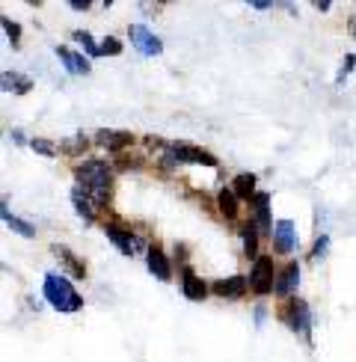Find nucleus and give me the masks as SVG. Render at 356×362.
I'll return each instance as SVG.
<instances>
[{
  "instance_id": "2",
  "label": "nucleus",
  "mask_w": 356,
  "mask_h": 362,
  "mask_svg": "<svg viewBox=\"0 0 356 362\" xmlns=\"http://www.w3.org/2000/svg\"><path fill=\"white\" fill-rule=\"evenodd\" d=\"M44 300H48L57 312H66V315L83 309V297L74 291V285L63 274H48L44 276Z\"/></svg>"
},
{
  "instance_id": "20",
  "label": "nucleus",
  "mask_w": 356,
  "mask_h": 362,
  "mask_svg": "<svg viewBox=\"0 0 356 362\" xmlns=\"http://www.w3.org/2000/svg\"><path fill=\"white\" fill-rule=\"evenodd\" d=\"M244 250L249 259H259V229H256V223H247V229H244Z\"/></svg>"
},
{
  "instance_id": "16",
  "label": "nucleus",
  "mask_w": 356,
  "mask_h": 362,
  "mask_svg": "<svg viewBox=\"0 0 356 362\" xmlns=\"http://www.w3.org/2000/svg\"><path fill=\"white\" fill-rule=\"evenodd\" d=\"M0 83H4V93H12V95H24V93H30V86H33V81L18 71H4V81Z\"/></svg>"
},
{
  "instance_id": "21",
  "label": "nucleus",
  "mask_w": 356,
  "mask_h": 362,
  "mask_svg": "<svg viewBox=\"0 0 356 362\" xmlns=\"http://www.w3.org/2000/svg\"><path fill=\"white\" fill-rule=\"evenodd\" d=\"M220 211H222V214H226V217H235L237 214V196H235V190L232 187H226V190H220Z\"/></svg>"
},
{
  "instance_id": "28",
  "label": "nucleus",
  "mask_w": 356,
  "mask_h": 362,
  "mask_svg": "<svg viewBox=\"0 0 356 362\" xmlns=\"http://www.w3.org/2000/svg\"><path fill=\"white\" fill-rule=\"evenodd\" d=\"M326 244H330V238H326V235H321V240H318V247H315V250H312V259H318V255H324V252H326Z\"/></svg>"
},
{
  "instance_id": "26",
  "label": "nucleus",
  "mask_w": 356,
  "mask_h": 362,
  "mask_svg": "<svg viewBox=\"0 0 356 362\" xmlns=\"http://www.w3.org/2000/svg\"><path fill=\"white\" fill-rule=\"evenodd\" d=\"M30 148H33V152H39V155H44V158H54V155H57V146L48 143V140H33V143H30Z\"/></svg>"
},
{
  "instance_id": "17",
  "label": "nucleus",
  "mask_w": 356,
  "mask_h": 362,
  "mask_svg": "<svg viewBox=\"0 0 356 362\" xmlns=\"http://www.w3.org/2000/svg\"><path fill=\"white\" fill-rule=\"evenodd\" d=\"M232 190H235L237 199H252V196H256V175H252V173H241V175L232 181Z\"/></svg>"
},
{
  "instance_id": "24",
  "label": "nucleus",
  "mask_w": 356,
  "mask_h": 362,
  "mask_svg": "<svg viewBox=\"0 0 356 362\" xmlns=\"http://www.w3.org/2000/svg\"><path fill=\"white\" fill-rule=\"evenodd\" d=\"M59 148H63L66 155H78V152H83V148H86V134H83V131H81V134H74V137H69V140L59 143Z\"/></svg>"
},
{
  "instance_id": "1",
  "label": "nucleus",
  "mask_w": 356,
  "mask_h": 362,
  "mask_svg": "<svg viewBox=\"0 0 356 362\" xmlns=\"http://www.w3.org/2000/svg\"><path fill=\"white\" fill-rule=\"evenodd\" d=\"M74 178H78V187H83L93 202H98V205L110 202V170H107V163L83 160V163L74 167Z\"/></svg>"
},
{
  "instance_id": "23",
  "label": "nucleus",
  "mask_w": 356,
  "mask_h": 362,
  "mask_svg": "<svg viewBox=\"0 0 356 362\" xmlns=\"http://www.w3.org/2000/svg\"><path fill=\"white\" fill-rule=\"evenodd\" d=\"M74 39H78L81 45H83V51L89 54V57H104L101 54V45H95V39L86 33V30H74Z\"/></svg>"
},
{
  "instance_id": "7",
  "label": "nucleus",
  "mask_w": 356,
  "mask_h": 362,
  "mask_svg": "<svg viewBox=\"0 0 356 362\" xmlns=\"http://www.w3.org/2000/svg\"><path fill=\"white\" fill-rule=\"evenodd\" d=\"M249 208H252V223L261 235H273V226H271V196L267 193H256L249 199Z\"/></svg>"
},
{
  "instance_id": "22",
  "label": "nucleus",
  "mask_w": 356,
  "mask_h": 362,
  "mask_svg": "<svg viewBox=\"0 0 356 362\" xmlns=\"http://www.w3.org/2000/svg\"><path fill=\"white\" fill-rule=\"evenodd\" d=\"M54 252H57L59 259H63V262L69 264V270H71L74 276H86V267H83V262H78V259H74V255H71L69 250H63V247H54Z\"/></svg>"
},
{
  "instance_id": "6",
  "label": "nucleus",
  "mask_w": 356,
  "mask_h": 362,
  "mask_svg": "<svg viewBox=\"0 0 356 362\" xmlns=\"http://www.w3.org/2000/svg\"><path fill=\"white\" fill-rule=\"evenodd\" d=\"M128 36H131V45L137 48L140 54H146V57H158V54H163V45H160V39L152 33V30H146V27H140V24H134L131 30H128Z\"/></svg>"
},
{
  "instance_id": "12",
  "label": "nucleus",
  "mask_w": 356,
  "mask_h": 362,
  "mask_svg": "<svg viewBox=\"0 0 356 362\" xmlns=\"http://www.w3.org/2000/svg\"><path fill=\"white\" fill-rule=\"evenodd\" d=\"M104 232H107V238H110L113 244L119 247V252H125V255H134V252L140 250V247H137V238H134L131 232H125L122 226L110 223V226H107V229H104Z\"/></svg>"
},
{
  "instance_id": "32",
  "label": "nucleus",
  "mask_w": 356,
  "mask_h": 362,
  "mask_svg": "<svg viewBox=\"0 0 356 362\" xmlns=\"http://www.w3.org/2000/svg\"><path fill=\"white\" fill-rule=\"evenodd\" d=\"M348 27H350V36L356 39V15H350V21H348Z\"/></svg>"
},
{
  "instance_id": "27",
  "label": "nucleus",
  "mask_w": 356,
  "mask_h": 362,
  "mask_svg": "<svg viewBox=\"0 0 356 362\" xmlns=\"http://www.w3.org/2000/svg\"><path fill=\"white\" fill-rule=\"evenodd\" d=\"M0 24H4V30H6V36L12 39V45H18V39H21V27L15 24V21H9V18H0Z\"/></svg>"
},
{
  "instance_id": "3",
  "label": "nucleus",
  "mask_w": 356,
  "mask_h": 362,
  "mask_svg": "<svg viewBox=\"0 0 356 362\" xmlns=\"http://www.w3.org/2000/svg\"><path fill=\"white\" fill-rule=\"evenodd\" d=\"M273 285H276L273 259H271V255H259L256 264H252V270H249V288L264 297V294L273 291Z\"/></svg>"
},
{
  "instance_id": "10",
  "label": "nucleus",
  "mask_w": 356,
  "mask_h": 362,
  "mask_svg": "<svg viewBox=\"0 0 356 362\" xmlns=\"http://www.w3.org/2000/svg\"><path fill=\"white\" fill-rule=\"evenodd\" d=\"M95 143L101 148H110V152H125L128 146H134V134L131 131H98Z\"/></svg>"
},
{
  "instance_id": "30",
  "label": "nucleus",
  "mask_w": 356,
  "mask_h": 362,
  "mask_svg": "<svg viewBox=\"0 0 356 362\" xmlns=\"http://www.w3.org/2000/svg\"><path fill=\"white\" fill-rule=\"evenodd\" d=\"M249 6H256V9H267V6H273V4H267V0H249Z\"/></svg>"
},
{
  "instance_id": "29",
  "label": "nucleus",
  "mask_w": 356,
  "mask_h": 362,
  "mask_svg": "<svg viewBox=\"0 0 356 362\" xmlns=\"http://www.w3.org/2000/svg\"><path fill=\"white\" fill-rule=\"evenodd\" d=\"M69 6L81 12V9H86V6H89V0H71V4H69Z\"/></svg>"
},
{
  "instance_id": "4",
  "label": "nucleus",
  "mask_w": 356,
  "mask_h": 362,
  "mask_svg": "<svg viewBox=\"0 0 356 362\" xmlns=\"http://www.w3.org/2000/svg\"><path fill=\"white\" fill-rule=\"evenodd\" d=\"M170 158L172 160H182V163H202V167H217V158L211 152H205L199 146H190V143H170Z\"/></svg>"
},
{
  "instance_id": "8",
  "label": "nucleus",
  "mask_w": 356,
  "mask_h": 362,
  "mask_svg": "<svg viewBox=\"0 0 356 362\" xmlns=\"http://www.w3.org/2000/svg\"><path fill=\"white\" fill-rule=\"evenodd\" d=\"M294 247H297V229H294V223L291 220H279L273 226V252L288 255Z\"/></svg>"
},
{
  "instance_id": "5",
  "label": "nucleus",
  "mask_w": 356,
  "mask_h": 362,
  "mask_svg": "<svg viewBox=\"0 0 356 362\" xmlns=\"http://www.w3.org/2000/svg\"><path fill=\"white\" fill-rule=\"evenodd\" d=\"M285 321H288V327L294 329V333L312 336V312H309V306L303 303V300H291V303L285 306Z\"/></svg>"
},
{
  "instance_id": "14",
  "label": "nucleus",
  "mask_w": 356,
  "mask_h": 362,
  "mask_svg": "<svg viewBox=\"0 0 356 362\" xmlns=\"http://www.w3.org/2000/svg\"><path fill=\"white\" fill-rule=\"evenodd\" d=\"M57 57H59V63H63L69 69V74H86L89 71V59L78 51H71V48H57Z\"/></svg>"
},
{
  "instance_id": "15",
  "label": "nucleus",
  "mask_w": 356,
  "mask_h": 362,
  "mask_svg": "<svg viewBox=\"0 0 356 362\" xmlns=\"http://www.w3.org/2000/svg\"><path fill=\"white\" fill-rule=\"evenodd\" d=\"M244 291H247V279H244V276H229V279L214 282V294L226 297V300H237V297H244Z\"/></svg>"
},
{
  "instance_id": "11",
  "label": "nucleus",
  "mask_w": 356,
  "mask_h": 362,
  "mask_svg": "<svg viewBox=\"0 0 356 362\" xmlns=\"http://www.w3.org/2000/svg\"><path fill=\"white\" fill-rule=\"evenodd\" d=\"M182 291L187 300H205L208 297V285L196 276L193 267H182Z\"/></svg>"
},
{
  "instance_id": "13",
  "label": "nucleus",
  "mask_w": 356,
  "mask_h": 362,
  "mask_svg": "<svg viewBox=\"0 0 356 362\" xmlns=\"http://www.w3.org/2000/svg\"><path fill=\"white\" fill-rule=\"evenodd\" d=\"M146 259H148V270H152V276H158V279H163V282H167V279L172 276L170 262H167V255H163V250H160V247H148Z\"/></svg>"
},
{
  "instance_id": "9",
  "label": "nucleus",
  "mask_w": 356,
  "mask_h": 362,
  "mask_svg": "<svg viewBox=\"0 0 356 362\" xmlns=\"http://www.w3.org/2000/svg\"><path fill=\"white\" fill-rule=\"evenodd\" d=\"M297 282H300V264H297V262H288V264L276 274L273 294H276V297H288L291 291H297Z\"/></svg>"
},
{
  "instance_id": "19",
  "label": "nucleus",
  "mask_w": 356,
  "mask_h": 362,
  "mask_svg": "<svg viewBox=\"0 0 356 362\" xmlns=\"http://www.w3.org/2000/svg\"><path fill=\"white\" fill-rule=\"evenodd\" d=\"M4 220H6V226H9L12 232H18V235H24V238H33V235H36V229H33V226H27L21 217H15V214H12V211H9L6 205H4Z\"/></svg>"
},
{
  "instance_id": "31",
  "label": "nucleus",
  "mask_w": 356,
  "mask_h": 362,
  "mask_svg": "<svg viewBox=\"0 0 356 362\" xmlns=\"http://www.w3.org/2000/svg\"><path fill=\"white\" fill-rule=\"evenodd\" d=\"M312 6H318L321 12H326V9H330L333 4H330V0H315V4H312Z\"/></svg>"
},
{
  "instance_id": "18",
  "label": "nucleus",
  "mask_w": 356,
  "mask_h": 362,
  "mask_svg": "<svg viewBox=\"0 0 356 362\" xmlns=\"http://www.w3.org/2000/svg\"><path fill=\"white\" fill-rule=\"evenodd\" d=\"M71 202H74V208H78V214L83 217V223H93L95 220V211H93V205H89V196H86L83 187H74L71 190Z\"/></svg>"
},
{
  "instance_id": "25",
  "label": "nucleus",
  "mask_w": 356,
  "mask_h": 362,
  "mask_svg": "<svg viewBox=\"0 0 356 362\" xmlns=\"http://www.w3.org/2000/svg\"><path fill=\"white\" fill-rule=\"evenodd\" d=\"M101 54H104V57H116V54H122V42L113 39V36H107V39L101 42Z\"/></svg>"
}]
</instances>
